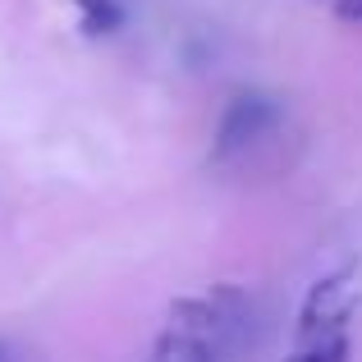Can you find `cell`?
Listing matches in <instances>:
<instances>
[{"mask_svg": "<svg viewBox=\"0 0 362 362\" xmlns=\"http://www.w3.org/2000/svg\"><path fill=\"white\" fill-rule=\"evenodd\" d=\"M0 362H5V349H0Z\"/></svg>", "mask_w": 362, "mask_h": 362, "instance_id": "obj_6", "label": "cell"}, {"mask_svg": "<svg viewBox=\"0 0 362 362\" xmlns=\"http://www.w3.org/2000/svg\"><path fill=\"white\" fill-rule=\"evenodd\" d=\"M78 9H83V33H92V37L119 28V18H124V9L115 0H78Z\"/></svg>", "mask_w": 362, "mask_h": 362, "instance_id": "obj_4", "label": "cell"}, {"mask_svg": "<svg viewBox=\"0 0 362 362\" xmlns=\"http://www.w3.org/2000/svg\"><path fill=\"white\" fill-rule=\"evenodd\" d=\"M147 362H221V349H216L206 335H197L193 326H184V321L170 317L165 330L156 335V344H151Z\"/></svg>", "mask_w": 362, "mask_h": 362, "instance_id": "obj_3", "label": "cell"}, {"mask_svg": "<svg viewBox=\"0 0 362 362\" xmlns=\"http://www.w3.org/2000/svg\"><path fill=\"white\" fill-rule=\"evenodd\" d=\"M284 124V110L275 106V97L266 92H239V97L225 106L221 124H216L211 138V165H234L247 151H257L262 142H271Z\"/></svg>", "mask_w": 362, "mask_h": 362, "instance_id": "obj_2", "label": "cell"}, {"mask_svg": "<svg viewBox=\"0 0 362 362\" xmlns=\"http://www.w3.org/2000/svg\"><path fill=\"white\" fill-rule=\"evenodd\" d=\"M339 18H362V0H339Z\"/></svg>", "mask_w": 362, "mask_h": 362, "instance_id": "obj_5", "label": "cell"}, {"mask_svg": "<svg viewBox=\"0 0 362 362\" xmlns=\"http://www.w3.org/2000/svg\"><path fill=\"white\" fill-rule=\"evenodd\" d=\"M354 303H358L354 266L321 275L308 289V298H303L289 362H349V349H354V339H349Z\"/></svg>", "mask_w": 362, "mask_h": 362, "instance_id": "obj_1", "label": "cell"}]
</instances>
